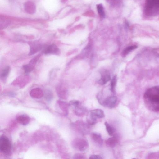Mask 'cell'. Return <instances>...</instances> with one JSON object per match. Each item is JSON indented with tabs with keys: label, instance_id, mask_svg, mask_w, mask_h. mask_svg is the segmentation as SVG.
<instances>
[{
	"label": "cell",
	"instance_id": "cell-8",
	"mask_svg": "<svg viewBox=\"0 0 159 159\" xmlns=\"http://www.w3.org/2000/svg\"><path fill=\"white\" fill-rule=\"evenodd\" d=\"M25 11L28 13L32 14L35 13L36 6L35 3L32 1L29 0L26 2L24 4Z\"/></svg>",
	"mask_w": 159,
	"mask_h": 159
},
{
	"label": "cell",
	"instance_id": "cell-14",
	"mask_svg": "<svg viewBox=\"0 0 159 159\" xmlns=\"http://www.w3.org/2000/svg\"><path fill=\"white\" fill-rule=\"evenodd\" d=\"M109 138L106 140V144L107 146L114 148L116 146L118 142V139L116 135Z\"/></svg>",
	"mask_w": 159,
	"mask_h": 159
},
{
	"label": "cell",
	"instance_id": "cell-21",
	"mask_svg": "<svg viewBox=\"0 0 159 159\" xmlns=\"http://www.w3.org/2000/svg\"><path fill=\"white\" fill-rule=\"evenodd\" d=\"M86 120L88 124L90 125H94L97 122V118L94 117L89 111L87 115Z\"/></svg>",
	"mask_w": 159,
	"mask_h": 159
},
{
	"label": "cell",
	"instance_id": "cell-19",
	"mask_svg": "<svg viewBox=\"0 0 159 159\" xmlns=\"http://www.w3.org/2000/svg\"><path fill=\"white\" fill-rule=\"evenodd\" d=\"M90 113L96 118H102L104 117L103 111L100 109H95L89 111Z\"/></svg>",
	"mask_w": 159,
	"mask_h": 159
},
{
	"label": "cell",
	"instance_id": "cell-4",
	"mask_svg": "<svg viewBox=\"0 0 159 159\" xmlns=\"http://www.w3.org/2000/svg\"><path fill=\"white\" fill-rule=\"evenodd\" d=\"M71 144L74 149L81 152L85 151L89 146L87 141L81 138H77L74 139L72 142Z\"/></svg>",
	"mask_w": 159,
	"mask_h": 159
},
{
	"label": "cell",
	"instance_id": "cell-10",
	"mask_svg": "<svg viewBox=\"0 0 159 159\" xmlns=\"http://www.w3.org/2000/svg\"><path fill=\"white\" fill-rule=\"evenodd\" d=\"M57 103L59 108L62 111L63 114L67 116L68 114V109L70 106L69 104L60 100L57 101Z\"/></svg>",
	"mask_w": 159,
	"mask_h": 159
},
{
	"label": "cell",
	"instance_id": "cell-17",
	"mask_svg": "<svg viewBox=\"0 0 159 159\" xmlns=\"http://www.w3.org/2000/svg\"><path fill=\"white\" fill-rule=\"evenodd\" d=\"M17 121L24 125H27L30 121L29 117L26 115H21L16 118Z\"/></svg>",
	"mask_w": 159,
	"mask_h": 159
},
{
	"label": "cell",
	"instance_id": "cell-13",
	"mask_svg": "<svg viewBox=\"0 0 159 159\" xmlns=\"http://www.w3.org/2000/svg\"><path fill=\"white\" fill-rule=\"evenodd\" d=\"M43 46L41 44L38 43H31L29 55H31L41 50Z\"/></svg>",
	"mask_w": 159,
	"mask_h": 159
},
{
	"label": "cell",
	"instance_id": "cell-2",
	"mask_svg": "<svg viewBox=\"0 0 159 159\" xmlns=\"http://www.w3.org/2000/svg\"><path fill=\"white\" fill-rule=\"evenodd\" d=\"M159 0H145L144 13L148 17L156 16L158 15Z\"/></svg>",
	"mask_w": 159,
	"mask_h": 159
},
{
	"label": "cell",
	"instance_id": "cell-24",
	"mask_svg": "<svg viewBox=\"0 0 159 159\" xmlns=\"http://www.w3.org/2000/svg\"><path fill=\"white\" fill-rule=\"evenodd\" d=\"M45 100L49 102L52 99L53 94L52 92L49 89H46L43 93V95Z\"/></svg>",
	"mask_w": 159,
	"mask_h": 159
},
{
	"label": "cell",
	"instance_id": "cell-20",
	"mask_svg": "<svg viewBox=\"0 0 159 159\" xmlns=\"http://www.w3.org/2000/svg\"><path fill=\"white\" fill-rule=\"evenodd\" d=\"M11 21L6 18L0 17V30L7 28L10 24Z\"/></svg>",
	"mask_w": 159,
	"mask_h": 159
},
{
	"label": "cell",
	"instance_id": "cell-16",
	"mask_svg": "<svg viewBox=\"0 0 159 159\" xmlns=\"http://www.w3.org/2000/svg\"><path fill=\"white\" fill-rule=\"evenodd\" d=\"M74 107V111L75 115L78 116H81L84 115L86 112V109L80 104Z\"/></svg>",
	"mask_w": 159,
	"mask_h": 159
},
{
	"label": "cell",
	"instance_id": "cell-18",
	"mask_svg": "<svg viewBox=\"0 0 159 159\" xmlns=\"http://www.w3.org/2000/svg\"><path fill=\"white\" fill-rule=\"evenodd\" d=\"M57 92L58 96L60 98L66 99L67 98V92L66 89L62 87H58L57 88Z\"/></svg>",
	"mask_w": 159,
	"mask_h": 159
},
{
	"label": "cell",
	"instance_id": "cell-6",
	"mask_svg": "<svg viewBox=\"0 0 159 159\" xmlns=\"http://www.w3.org/2000/svg\"><path fill=\"white\" fill-rule=\"evenodd\" d=\"M117 98L115 96H109L103 100L101 105L109 108H112L115 106Z\"/></svg>",
	"mask_w": 159,
	"mask_h": 159
},
{
	"label": "cell",
	"instance_id": "cell-9",
	"mask_svg": "<svg viewBox=\"0 0 159 159\" xmlns=\"http://www.w3.org/2000/svg\"><path fill=\"white\" fill-rule=\"evenodd\" d=\"M91 137L93 141L96 145L101 147L103 144V140L101 134L96 132L92 133L91 134Z\"/></svg>",
	"mask_w": 159,
	"mask_h": 159
},
{
	"label": "cell",
	"instance_id": "cell-3",
	"mask_svg": "<svg viewBox=\"0 0 159 159\" xmlns=\"http://www.w3.org/2000/svg\"><path fill=\"white\" fill-rule=\"evenodd\" d=\"M12 146L9 138L5 135L0 136V151L6 155L11 153Z\"/></svg>",
	"mask_w": 159,
	"mask_h": 159
},
{
	"label": "cell",
	"instance_id": "cell-30",
	"mask_svg": "<svg viewBox=\"0 0 159 159\" xmlns=\"http://www.w3.org/2000/svg\"><path fill=\"white\" fill-rule=\"evenodd\" d=\"M73 158L74 159H85L86 157L84 155L82 154L76 153L73 156Z\"/></svg>",
	"mask_w": 159,
	"mask_h": 159
},
{
	"label": "cell",
	"instance_id": "cell-11",
	"mask_svg": "<svg viewBox=\"0 0 159 159\" xmlns=\"http://www.w3.org/2000/svg\"><path fill=\"white\" fill-rule=\"evenodd\" d=\"M45 54H55L58 55L60 53V50L56 45L52 44L47 47L44 50Z\"/></svg>",
	"mask_w": 159,
	"mask_h": 159
},
{
	"label": "cell",
	"instance_id": "cell-25",
	"mask_svg": "<svg viewBox=\"0 0 159 159\" xmlns=\"http://www.w3.org/2000/svg\"><path fill=\"white\" fill-rule=\"evenodd\" d=\"M104 124L106 126V130L108 134L110 136H113L114 135L115 129L107 122H105Z\"/></svg>",
	"mask_w": 159,
	"mask_h": 159
},
{
	"label": "cell",
	"instance_id": "cell-12",
	"mask_svg": "<svg viewBox=\"0 0 159 159\" xmlns=\"http://www.w3.org/2000/svg\"><path fill=\"white\" fill-rule=\"evenodd\" d=\"M30 95L32 98L39 99L43 96V93L40 88H35L32 89L31 90Z\"/></svg>",
	"mask_w": 159,
	"mask_h": 159
},
{
	"label": "cell",
	"instance_id": "cell-26",
	"mask_svg": "<svg viewBox=\"0 0 159 159\" xmlns=\"http://www.w3.org/2000/svg\"><path fill=\"white\" fill-rule=\"evenodd\" d=\"M106 1L110 5L114 7H119L121 4L120 0H106Z\"/></svg>",
	"mask_w": 159,
	"mask_h": 159
},
{
	"label": "cell",
	"instance_id": "cell-31",
	"mask_svg": "<svg viewBox=\"0 0 159 159\" xmlns=\"http://www.w3.org/2000/svg\"><path fill=\"white\" fill-rule=\"evenodd\" d=\"M89 158L91 159H102V158L98 155H93L90 156Z\"/></svg>",
	"mask_w": 159,
	"mask_h": 159
},
{
	"label": "cell",
	"instance_id": "cell-29",
	"mask_svg": "<svg viewBox=\"0 0 159 159\" xmlns=\"http://www.w3.org/2000/svg\"><path fill=\"white\" fill-rule=\"evenodd\" d=\"M81 103L79 101L76 100H72L70 101L69 103L70 106L74 107L78 105Z\"/></svg>",
	"mask_w": 159,
	"mask_h": 159
},
{
	"label": "cell",
	"instance_id": "cell-7",
	"mask_svg": "<svg viewBox=\"0 0 159 159\" xmlns=\"http://www.w3.org/2000/svg\"><path fill=\"white\" fill-rule=\"evenodd\" d=\"M101 78L98 81V83L101 85L106 84L111 80L109 72L105 69H102L100 72Z\"/></svg>",
	"mask_w": 159,
	"mask_h": 159
},
{
	"label": "cell",
	"instance_id": "cell-5",
	"mask_svg": "<svg viewBox=\"0 0 159 159\" xmlns=\"http://www.w3.org/2000/svg\"><path fill=\"white\" fill-rule=\"evenodd\" d=\"M72 125L75 130L83 134H86L89 132V126L82 120H78L74 123Z\"/></svg>",
	"mask_w": 159,
	"mask_h": 159
},
{
	"label": "cell",
	"instance_id": "cell-28",
	"mask_svg": "<svg viewBox=\"0 0 159 159\" xmlns=\"http://www.w3.org/2000/svg\"><path fill=\"white\" fill-rule=\"evenodd\" d=\"M23 68L25 72L26 73H28L32 71L33 69L29 65L27 64L23 66Z\"/></svg>",
	"mask_w": 159,
	"mask_h": 159
},
{
	"label": "cell",
	"instance_id": "cell-23",
	"mask_svg": "<svg viewBox=\"0 0 159 159\" xmlns=\"http://www.w3.org/2000/svg\"><path fill=\"white\" fill-rule=\"evenodd\" d=\"M96 8L101 18L102 19L105 18V14L104 7L102 4H99L96 5Z\"/></svg>",
	"mask_w": 159,
	"mask_h": 159
},
{
	"label": "cell",
	"instance_id": "cell-22",
	"mask_svg": "<svg viewBox=\"0 0 159 159\" xmlns=\"http://www.w3.org/2000/svg\"><path fill=\"white\" fill-rule=\"evenodd\" d=\"M137 46L136 45H131L125 48L121 53L122 57H125L132 50L136 49Z\"/></svg>",
	"mask_w": 159,
	"mask_h": 159
},
{
	"label": "cell",
	"instance_id": "cell-1",
	"mask_svg": "<svg viewBox=\"0 0 159 159\" xmlns=\"http://www.w3.org/2000/svg\"><path fill=\"white\" fill-rule=\"evenodd\" d=\"M159 88L155 86L148 89L144 95L145 102L149 108L155 112L159 110Z\"/></svg>",
	"mask_w": 159,
	"mask_h": 159
},
{
	"label": "cell",
	"instance_id": "cell-15",
	"mask_svg": "<svg viewBox=\"0 0 159 159\" xmlns=\"http://www.w3.org/2000/svg\"><path fill=\"white\" fill-rule=\"evenodd\" d=\"M10 70V67L9 66H6L0 71V79L3 81L6 80Z\"/></svg>",
	"mask_w": 159,
	"mask_h": 159
},
{
	"label": "cell",
	"instance_id": "cell-27",
	"mask_svg": "<svg viewBox=\"0 0 159 159\" xmlns=\"http://www.w3.org/2000/svg\"><path fill=\"white\" fill-rule=\"evenodd\" d=\"M116 83V76H115L112 78L111 83L110 90L113 93H115V87Z\"/></svg>",
	"mask_w": 159,
	"mask_h": 159
}]
</instances>
